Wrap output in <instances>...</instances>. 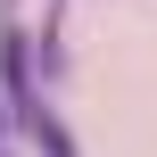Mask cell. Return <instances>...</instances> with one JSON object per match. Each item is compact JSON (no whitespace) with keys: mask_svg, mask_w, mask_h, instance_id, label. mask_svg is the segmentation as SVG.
<instances>
[{"mask_svg":"<svg viewBox=\"0 0 157 157\" xmlns=\"http://www.w3.org/2000/svg\"><path fill=\"white\" fill-rule=\"evenodd\" d=\"M17 132H25V141H41L50 157H75V141H66V124H58V116H50L41 99H25V108H17Z\"/></svg>","mask_w":157,"mask_h":157,"instance_id":"1","label":"cell"},{"mask_svg":"<svg viewBox=\"0 0 157 157\" xmlns=\"http://www.w3.org/2000/svg\"><path fill=\"white\" fill-rule=\"evenodd\" d=\"M0 157H8V149H0Z\"/></svg>","mask_w":157,"mask_h":157,"instance_id":"2","label":"cell"}]
</instances>
